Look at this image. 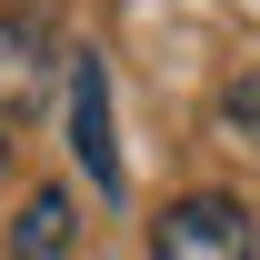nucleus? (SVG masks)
Here are the masks:
<instances>
[{"mask_svg": "<svg viewBox=\"0 0 260 260\" xmlns=\"http://www.w3.org/2000/svg\"><path fill=\"white\" fill-rule=\"evenodd\" d=\"M220 120H230V130H250V140H260V60H250V70H240V80L220 90Z\"/></svg>", "mask_w": 260, "mask_h": 260, "instance_id": "39448f33", "label": "nucleus"}, {"mask_svg": "<svg viewBox=\"0 0 260 260\" xmlns=\"http://www.w3.org/2000/svg\"><path fill=\"white\" fill-rule=\"evenodd\" d=\"M0 160H10V130H0Z\"/></svg>", "mask_w": 260, "mask_h": 260, "instance_id": "423d86ee", "label": "nucleus"}, {"mask_svg": "<svg viewBox=\"0 0 260 260\" xmlns=\"http://www.w3.org/2000/svg\"><path fill=\"white\" fill-rule=\"evenodd\" d=\"M150 260H260V220L230 190H190L150 220Z\"/></svg>", "mask_w": 260, "mask_h": 260, "instance_id": "f257e3e1", "label": "nucleus"}, {"mask_svg": "<svg viewBox=\"0 0 260 260\" xmlns=\"http://www.w3.org/2000/svg\"><path fill=\"white\" fill-rule=\"evenodd\" d=\"M70 230H80L70 190H30L20 220H10V260H70Z\"/></svg>", "mask_w": 260, "mask_h": 260, "instance_id": "20e7f679", "label": "nucleus"}, {"mask_svg": "<svg viewBox=\"0 0 260 260\" xmlns=\"http://www.w3.org/2000/svg\"><path fill=\"white\" fill-rule=\"evenodd\" d=\"M70 150H80V180H90L100 200L130 190L120 140H110V70H100V50H70Z\"/></svg>", "mask_w": 260, "mask_h": 260, "instance_id": "7ed1b4c3", "label": "nucleus"}, {"mask_svg": "<svg viewBox=\"0 0 260 260\" xmlns=\"http://www.w3.org/2000/svg\"><path fill=\"white\" fill-rule=\"evenodd\" d=\"M50 80H70V50L50 30V10H0V130L30 120L50 100Z\"/></svg>", "mask_w": 260, "mask_h": 260, "instance_id": "f03ea898", "label": "nucleus"}]
</instances>
